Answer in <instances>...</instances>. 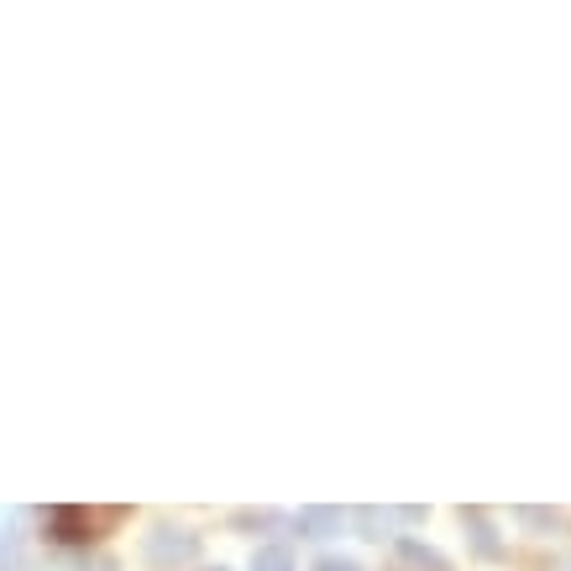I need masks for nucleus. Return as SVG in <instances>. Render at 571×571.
Instances as JSON below:
<instances>
[{
    "label": "nucleus",
    "mask_w": 571,
    "mask_h": 571,
    "mask_svg": "<svg viewBox=\"0 0 571 571\" xmlns=\"http://www.w3.org/2000/svg\"><path fill=\"white\" fill-rule=\"evenodd\" d=\"M48 529L58 535V540L79 546V540H95L100 514H90V509H53V514H48Z\"/></svg>",
    "instance_id": "nucleus-2"
},
{
    "label": "nucleus",
    "mask_w": 571,
    "mask_h": 571,
    "mask_svg": "<svg viewBox=\"0 0 571 571\" xmlns=\"http://www.w3.org/2000/svg\"><path fill=\"white\" fill-rule=\"evenodd\" d=\"M215 571H226V567H215Z\"/></svg>",
    "instance_id": "nucleus-11"
},
{
    "label": "nucleus",
    "mask_w": 571,
    "mask_h": 571,
    "mask_svg": "<svg viewBox=\"0 0 571 571\" xmlns=\"http://www.w3.org/2000/svg\"><path fill=\"white\" fill-rule=\"evenodd\" d=\"M194 556H199V535L184 529V524H158V529L147 535V561H152L158 571L190 567Z\"/></svg>",
    "instance_id": "nucleus-1"
},
{
    "label": "nucleus",
    "mask_w": 571,
    "mask_h": 571,
    "mask_svg": "<svg viewBox=\"0 0 571 571\" xmlns=\"http://www.w3.org/2000/svg\"><path fill=\"white\" fill-rule=\"evenodd\" d=\"M252 571H294L288 546H258L252 550Z\"/></svg>",
    "instance_id": "nucleus-7"
},
{
    "label": "nucleus",
    "mask_w": 571,
    "mask_h": 571,
    "mask_svg": "<svg viewBox=\"0 0 571 571\" xmlns=\"http://www.w3.org/2000/svg\"><path fill=\"white\" fill-rule=\"evenodd\" d=\"M393 514H399L404 524H425V509H420V503H409V509H393Z\"/></svg>",
    "instance_id": "nucleus-10"
},
{
    "label": "nucleus",
    "mask_w": 571,
    "mask_h": 571,
    "mask_svg": "<svg viewBox=\"0 0 571 571\" xmlns=\"http://www.w3.org/2000/svg\"><path fill=\"white\" fill-rule=\"evenodd\" d=\"M399 556H404L409 567H420V571H452V561H446L441 550L420 546V540H399Z\"/></svg>",
    "instance_id": "nucleus-4"
},
{
    "label": "nucleus",
    "mask_w": 571,
    "mask_h": 571,
    "mask_svg": "<svg viewBox=\"0 0 571 571\" xmlns=\"http://www.w3.org/2000/svg\"><path fill=\"white\" fill-rule=\"evenodd\" d=\"M461 519H467V529H472L477 556H499V540H493V524H488V514H482V509H467Z\"/></svg>",
    "instance_id": "nucleus-5"
},
{
    "label": "nucleus",
    "mask_w": 571,
    "mask_h": 571,
    "mask_svg": "<svg viewBox=\"0 0 571 571\" xmlns=\"http://www.w3.org/2000/svg\"><path fill=\"white\" fill-rule=\"evenodd\" d=\"M315 571H362V567L346 561V556H326V561H315Z\"/></svg>",
    "instance_id": "nucleus-9"
},
{
    "label": "nucleus",
    "mask_w": 571,
    "mask_h": 571,
    "mask_svg": "<svg viewBox=\"0 0 571 571\" xmlns=\"http://www.w3.org/2000/svg\"><path fill=\"white\" fill-rule=\"evenodd\" d=\"M16 561H22V540L5 529V535H0V571H16Z\"/></svg>",
    "instance_id": "nucleus-8"
},
{
    "label": "nucleus",
    "mask_w": 571,
    "mask_h": 571,
    "mask_svg": "<svg viewBox=\"0 0 571 571\" xmlns=\"http://www.w3.org/2000/svg\"><path fill=\"white\" fill-rule=\"evenodd\" d=\"M341 524H346V514H341V509H320V503H310V509L294 514V529H299L305 540H331V535H341Z\"/></svg>",
    "instance_id": "nucleus-3"
},
{
    "label": "nucleus",
    "mask_w": 571,
    "mask_h": 571,
    "mask_svg": "<svg viewBox=\"0 0 571 571\" xmlns=\"http://www.w3.org/2000/svg\"><path fill=\"white\" fill-rule=\"evenodd\" d=\"M561 571H571V567H561Z\"/></svg>",
    "instance_id": "nucleus-12"
},
{
    "label": "nucleus",
    "mask_w": 571,
    "mask_h": 571,
    "mask_svg": "<svg viewBox=\"0 0 571 571\" xmlns=\"http://www.w3.org/2000/svg\"><path fill=\"white\" fill-rule=\"evenodd\" d=\"M352 519L362 524V535H367V540H382V535L393 529V519H399V514H393V509H357Z\"/></svg>",
    "instance_id": "nucleus-6"
}]
</instances>
